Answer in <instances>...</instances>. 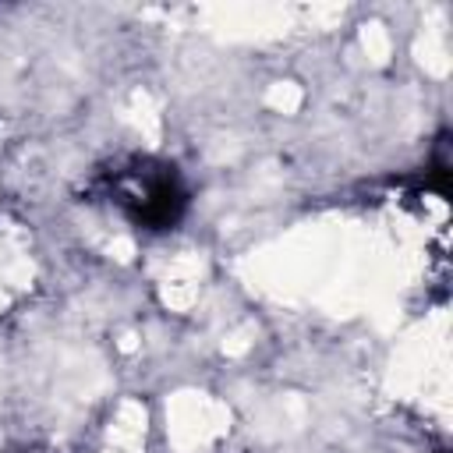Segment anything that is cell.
Returning a JSON list of instances; mask_svg holds the SVG:
<instances>
[{
	"mask_svg": "<svg viewBox=\"0 0 453 453\" xmlns=\"http://www.w3.org/2000/svg\"><path fill=\"white\" fill-rule=\"evenodd\" d=\"M88 202L110 205L138 234H170L191 212V184L173 159L152 152L117 156L88 177Z\"/></svg>",
	"mask_w": 453,
	"mask_h": 453,
	"instance_id": "cell-1",
	"label": "cell"
}]
</instances>
